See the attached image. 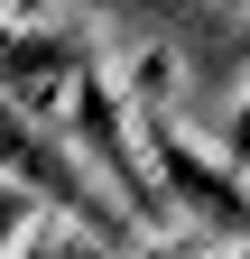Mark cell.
<instances>
[{"instance_id": "2", "label": "cell", "mask_w": 250, "mask_h": 259, "mask_svg": "<svg viewBox=\"0 0 250 259\" xmlns=\"http://www.w3.org/2000/svg\"><path fill=\"white\" fill-rule=\"evenodd\" d=\"M19 259H93V250H19Z\"/></svg>"}, {"instance_id": "1", "label": "cell", "mask_w": 250, "mask_h": 259, "mask_svg": "<svg viewBox=\"0 0 250 259\" xmlns=\"http://www.w3.org/2000/svg\"><path fill=\"white\" fill-rule=\"evenodd\" d=\"M139 148H148V176H158V194H167V213H176L185 241L223 232V241L250 250V185H241L232 157H213L176 111H139Z\"/></svg>"}, {"instance_id": "3", "label": "cell", "mask_w": 250, "mask_h": 259, "mask_svg": "<svg viewBox=\"0 0 250 259\" xmlns=\"http://www.w3.org/2000/svg\"><path fill=\"white\" fill-rule=\"evenodd\" d=\"M204 259H250V250H241V241H232V250H204Z\"/></svg>"}]
</instances>
